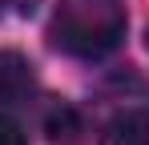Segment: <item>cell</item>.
<instances>
[{
    "instance_id": "1",
    "label": "cell",
    "mask_w": 149,
    "mask_h": 145,
    "mask_svg": "<svg viewBox=\"0 0 149 145\" xmlns=\"http://www.w3.org/2000/svg\"><path fill=\"white\" fill-rule=\"evenodd\" d=\"M125 36L121 0H61L52 12V40L73 56H105Z\"/></svg>"
},
{
    "instance_id": "2",
    "label": "cell",
    "mask_w": 149,
    "mask_h": 145,
    "mask_svg": "<svg viewBox=\"0 0 149 145\" xmlns=\"http://www.w3.org/2000/svg\"><path fill=\"white\" fill-rule=\"evenodd\" d=\"M32 93V65L20 52L4 48L0 52V105H16Z\"/></svg>"
},
{
    "instance_id": "3",
    "label": "cell",
    "mask_w": 149,
    "mask_h": 145,
    "mask_svg": "<svg viewBox=\"0 0 149 145\" xmlns=\"http://www.w3.org/2000/svg\"><path fill=\"white\" fill-rule=\"evenodd\" d=\"M77 133H81V121H77L73 109H56V113H49V137H52V141H73Z\"/></svg>"
},
{
    "instance_id": "4",
    "label": "cell",
    "mask_w": 149,
    "mask_h": 145,
    "mask_svg": "<svg viewBox=\"0 0 149 145\" xmlns=\"http://www.w3.org/2000/svg\"><path fill=\"white\" fill-rule=\"evenodd\" d=\"M0 145H28L24 141V129H20L12 117H4V113H0Z\"/></svg>"
},
{
    "instance_id": "5",
    "label": "cell",
    "mask_w": 149,
    "mask_h": 145,
    "mask_svg": "<svg viewBox=\"0 0 149 145\" xmlns=\"http://www.w3.org/2000/svg\"><path fill=\"white\" fill-rule=\"evenodd\" d=\"M4 4H12V0H0V12H4Z\"/></svg>"
}]
</instances>
